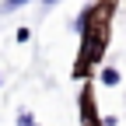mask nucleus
Here are the masks:
<instances>
[{
    "label": "nucleus",
    "mask_w": 126,
    "mask_h": 126,
    "mask_svg": "<svg viewBox=\"0 0 126 126\" xmlns=\"http://www.w3.org/2000/svg\"><path fill=\"white\" fill-rule=\"evenodd\" d=\"M102 81H105V84H119V70L105 67V70H102Z\"/></svg>",
    "instance_id": "f257e3e1"
},
{
    "label": "nucleus",
    "mask_w": 126,
    "mask_h": 126,
    "mask_svg": "<svg viewBox=\"0 0 126 126\" xmlns=\"http://www.w3.org/2000/svg\"><path fill=\"white\" fill-rule=\"evenodd\" d=\"M46 4H56V0H46Z\"/></svg>",
    "instance_id": "20e7f679"
},
{
    "label": "nucleus",
    "mask_w": 126,
    "mask_h": 126,
    "mask_svg": "<svg viewBox=\"0 0 126 126\" xmlns=\"http://www.w3.org/2000/svg\"><path fill=\"white\" fill-rule=\"evenodd\" d=\"M21 4H28V0H4V11H18Z\"/></svg>",
    "instance_id": "7ed1b4c3"
},
{
    "label": "nucleus",
    "mask_w": 126,
    "mask_h": 126,
    "mask_svg": "<svg viewBox=\"0 0 126 126\" xmlns=\"http://www.w3.org/2000/svg\"><path fill=\"white\" fill-rule=\"evenodd\" d=\"M18 126H39L35 116H28V112H18Z\"/></svg>",
    "instance_id": "f03ea898"
}]
</instances>
